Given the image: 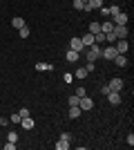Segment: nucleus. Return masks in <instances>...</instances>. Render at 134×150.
<instances>
[{"mask_svg":"<svg viewBox=\"0 0 134 150\" xmlns=\"http://www.w3.org/2000/svg\"><path fill=\"white\" fill-rule=\"evenodd\" d=\"M101 52H103V50H101V47H98V45L94 43L92 47H89V52H87V61H89V63H94L96 58H101Z\"/></svg>","mask_w":134,"mask_h":150,"instance_id":"obj_1","label":"nucleus"},{"mask_svg":"<svg viewBox=\"0 0 134 150\" xmlns=\"http://www.w3.org/2000/svg\"><path fill=\"white\" fill-rule=\"evenodd\" d=\"M112 34L116 36V40L119 38H125L130 34V29H128V25H114V29H112Z\"/></svg>","mask_w":134,"mask_h":150,"instance_id":"obj_2","label":"nucleus"},{"mask_svg":"<svg viewBox=\"0 0 134 150\" xmlns=\"http://www.w3.org/2000/svg\"><path fill=\"white\" fill-rule=\"evenodd\" d=\"M69 50H74V52H78V54H81V52L85 50V45H83V40H81V38L78 36H74L69 40Z\"/></svg>","mask_w":134,"mask_h":150,"instance_id":"obj_3","label":"nucleus"},{"mask_svg":"<svg viewBox=\"0 0 134 150\" xmlns=\"http://www.w3.org/2000/svg\"><path fill=\"white\" fill-rule=\"evenodd\" d=\"M128 18L130 16L125 11H119L116 16H112V23H114V25H128Z\"/></svg>","mask_w":134,"mask_h":150,"instance_id":"obj_4","label":"nucleus"},{"mask_svg":"<svg viewBox=\"0 0 134 150\" xmlns=\"http://www.w3.org/2000/svg\"><path fill=\"white\" fill-rule=\"evenodd\" d=\"M101 7H103V0H87L83 11H94V9H101Z\"/></svg>","mask_w":134,"mask_h":150,"instance_id":"obj_5","label":"nucleus"},{"mask_svg":"<svg viewBox=\"0 0 134 150\" xmlns=\"http://www.w3.org/2000/svg\"><path fill=\"white\" fill-rule=\"evenodd\" d=\"M116 54H119V52H116V47H114V45H109V47H105V50L101 52V56H103V58H107V61H114V56H116Z\"/></svg>","mask_w":134,"mask_h":150,"instance_id":"obj_6","label":"nucleus"},{"mask_svg":"<svg viewBox=\"0 0 134 150\" xmlns=\"http://www.w3.org/2000/svg\"><path fill=\"white\" fill-rule=\"evenodd\" d=\"M78 108H81V110H92V108H94V101L85 94V96H81V101H78Z\"/></svg>","mask_w":134,"mask_h":150,"instance_id":"obj_7","label":"nucleus"},{"mask_svg":"<svg viewBox=\"0 0 134 150\" xmlns=\"http://www.w3.org/2000/svg\"><path fill=\"white\" fill-rule=\"evenodd\" d=\"M109 92H121L123 90V79H112V81L107 83Z\"/></svg>","mask_w":134,"mask_h":150,"instance_id":"obj_8","label":"nucleus"},{"mask_svg":"<svg viewBox=\"0 0 134 150\" xmlns=\"http://www.w3.org/2000/svg\"><path fill=\"white\" fill-rule=\"evenodd\" d=\"M128 47H130V43L125 40V38H119V40H116V52H119V54H125Z\"/></svg>","mask_w":134,"mask_h":150,"instance_id":"obj_9","label":"nucleus"},{"mask_svg":"<svg viewBox=\"0 0 134 150\" xmlns=\"http://www.w3.org/2000/svg\"><path fill=\"white\" fill-rule=\"evenodd\" d=\"M105 96H107V101L112 105H119V103H121V92H107Z\"/></svg>","mask_w":134,"mask_h":150,"instance_id":"obj_10","label":"nucleus"},{"mask_svg":"<svg viewBox=\"0 0 134 150\" xmlns=\"http://www.w3.org/2000/svg\"><path fill=\"white\" fill-rule=\"evenodd\" d=\"M114 63L119 65V67H125V65H128V56H125V54H116V56H114Z\"/></svg>","mask_w":134,"mask_h":150,"instance_id":"obj_11","label":"nucleus"},{"mask_svg":"<svg viewBox=\"0 0 134 150\" xmlns=\"http://www.w3.org/2000/svg\"><path fill=\"white\" fill-rule=\"evenodd\" d=\"M20 125H22V130H32L34 128V119L32 117H25V119H20Z\"/></svg>","mask_w":134,"mask_h":150,"instance_id":"obj_12","label":"nucleus"},{"mask_svg":"<svg viewBox=\"0 0 134 150\" xmlns=\"http://www.w3.org/2000/svg\"><path fill=\"white\" fill-rule=\"evenodd\" d=\"M78 52H74V50H67V54H65V58H67V63H76L78 61Z\"/></svg>","mask_w":134,"mask_h":150,"instance_id":"obj_13","label":"nucleus"},{"mask_svg":"<svg viewBox=\"0 0 134 150\" xmlns=\"http://www.w3.org/2000/svg\"><path fill=\"white\" fill-rule=\"evenodd\" d=\"M112 29H114V23H109V20H103L101 23V31L103 34H109Z\"/></svg>","mask_w":134,"mask_h":150,"instance_id":"obj_14","label":"nucleus"},{"mask_svg":"<svg viewBox=\"0 0 134 150\" xmlns=\"http://www.w3.org/2000/svg\"><path fill=\"white\" fill-rule=\"evenodd\" d=\"M81 112H83V110H81L78 105H69V117H72V119H78Z\"/></svg>","mask_w":134,"mask_h":150,"instance_id":"obj_15","label":"nucleus"},{"mask_svg":"<svg viewBox=\"0 0 134 150\" xmlns=\"http://www.w3.org/2000/svg\"><path fill=\"white\" fill-rule=\"evenodd\" d=\"M81 40H83L85 47H92V45H94V34H87V36H83Z\"/></svg>","mask_w":134,"mask_h":150,"instance_id":"obj_16","label":"nucleus"},{"mask_svg":"<svg viewBox=\"0 0 134 150\" xmlns=\"http://www.w3.org/2000/svg\"><path fill=\"white\" fill-rule=\"evenodd\" d=\"M67 148H69V141L60 137V139H58V144H56V150H67Z\"/></svg>","mask_w":134,"mask_h":150,"instance_id":"obj_17","label":"nucleus"},{"mask_svg":"<svg viewBox=\"0 0 134 150\" xmlns=\"http://www.w3.org/2000/svg\"><path fill=\"white\" fill-rule=\"evenodd\" d=\"M11 25L16 27V29H20V27H25V18H18V16H16V18H11Z\"/></svg>","mask_w":134,"mask_h":150,"instance_id":"obj_18","label":"nucleus"},{"mask_svg":"<svg viewBox=\"0 0 134 150\" xmlns=\"http://www.w3.org/2000/svg\"><path fill=\"white\" fill-rule=\"evenodd\" d=\"M98 31H101V23H89V34H98Z\"/></svg>","mask_w":134,"mask_h":150,"instance_id":"obj_19","label":"nucleus"},{"mask_svg":"<svg viewBox=\"0 0 134 150\" xmlns=\"http://www.w3.org/2000/svg\"><path fill=\"white\" fill-rule=\"evenodd\" d=\"M36 69H38V72H43V69H54V65H51V63H36Z\"/></svg>","mask_w":134,"mask_h":150,"instance_id":"obj_20","label":"nucleus"},{"mask_svg":"<svg viewBox=\"0 0 134 150\" xmlns=\"http://www.w3.org/2000/svg\"><path fill=\"white\" fill-rule=\"evenodd\" d=\"M29 34H32V31H29V27H27V25L18 29V36H20V38H29Z\"/></svg>","mask_w":134,"mask_h":150,"instance_id":"obj_21","label":"nucleus"},{"mask_svg":"<svg viewBox=\"0 0 134 150\" xmlns=\"http://www.w3.org/2000/svg\"><path fill=\"white\" fill-rule=\"evenodd\" d=\"M94 43H96V45L105 43V34H103V31H98V34H94Z\"/></svg>","mask_w":134,"mask_h":150,"instance_id":"obj_22","label":"nucleus"},{"mask_svg":"<svg viewBox=\"0 0 134 150\" xmlns=\"http://www.w3.org/2000/svg\"><path fill=\"white\" fill-rule=\"evenodd\" d=\"M119 11H121V7H119V5H112V7H107V16H116Z\"/></svg>","mask_w":134,"mask_h":150,"instance_id":"obj_23","label":"nucleus"},{"mask_svg":"<svg viewBox=\"0 0 134 150\" xmlns=\"http://www.w3.org/2000/svg\"><path fill=\"white\" fill-rule=\"evenodd\" d=\"M7 141H11V144H16V141H18V132H16V130H11L9 134H7Z\"/></svg>","mask_w":134,"mask_h":150,"instance_id":"obj_24","label":"nucleus"},{"mask_svg":"<svg viewBox=\"0 0 134 150\" xmlns=\"http://www.w3.org/2000/svg\"><path fill=\"white\" fill-rule=\"evenodd\" d=\"M83 7H85L83 0H74V9H76V11H83Z\"/></svg>","mask_w":134,"mask_h":150,"instance_id":"obj_25","label":"nucleus"},{"mask_svg":"<svg viewBox=\"0 0 134 150\" xmlns=\"http://www.w3.org/2000/svg\"><path fill=\"white\" fill-rule=\"evenodd\" d=\"M85 76H87V69H85V67L76 69V79H85Z\"/></svg>","mask_w":134,"mask_h":150,"instance_id":"obj_26","label":"nucleus"},{"mask_svg":"<svg viewBox=\"0 0 134 150\" xmlns=\"http://www.w3.org/2000/svg\"><path fill=\"white\" fill-rule=\"evenodd\" d=\"M87 94V88H76V96L81 99V96H85Z\"/></svg>","mask_w":134,"mask_h":150,"instance_id":"obj_27","label":"nucleus"},{"mask_svg":"<svg viewBox=\"0 0 134 150\" xmlns=\"http://www.w3.org/2000/svg\"><path fill=\"white\" fill-rule=\"evenodd\" d=\"M78 101H81V99H78L76 94H72V96H69V105H78Z\"/></svg>","mask_w":134,"mask_h":150,"instance_id":"obj_28","label":"nucleus"},{"mask_svg":"<svg viewBox=\"0 0 134 150\" xmlns=\"http://www.w3.org/2000/svg\"><path fill=\"white\" fill-rule=\"evenodd\" d=\"M9 121H11V123H20V114H11Z\"/></svg>","mask_w":134,"mask_h":150,"instance_id":"obj_29","label":"nucleus"},{"mask_svg":"<svg viewBox=\"0 0 134 150\" xmlns=\"http://www.w3.org/2000/svg\"><path fill=\"white\" fill-rule=\"evenodd\" d=\"M18 114H20V119H25V117H29V110H27V108H22Z\"/></svg>","mask_w":134,"mask_h":150,"instance_id":"obj_30","label":"nucleus"},{"mask_svg":"<svg viewBox=\"0 0 134 150\" xmlns=\"http://www.w3.org/2000/svg\"><path fill=\"white\" fill-rule=\"evenodd\" d=\"M5 150H16V144H11V141H7V144H5Z\"/></svg>","mask_w":134,"mask_h":150,"instance_id":"obj_31","label":"nucleus"},{"mask_svg":"<svg viewBox=\"0 0 134 150\" xmlns=\"http://www.w3.org/2000/svg\"><path fill=\"white\" fill-rule=\"evenodd\" d=\"M85 69H87V74H89V72H94V63H89V61H87V65H85Z\"/></svg>","mask_w":134,"mask_h":150,"instance_id":"obj_32","label":"nucleus"},{"mask_svg":"<svg viewBox=\"0 0 134 150\" xmlns=\"http://www.w3.org/2000/svg\"><path fill=\"white\" fill-rule=\"evenodd\" d=\"M72 79H74V76H72V74H69V72H67V74H65V76H63V81H65V83H72Z\"/></svg>","mask_w":134,"mask_h":150,"instance_id":"obj_33","label":"nucleus"},{"mask_svg":"<svg viewBox=\"0 0 134 150\" xmlns=\"http://www.w3.org/2000/svg\"><path fill=\"white\" fill-rule=\"evenodd\" d=\"M128 144H130V146H134V134H132V132L128 134Z\"/></svg>","mask_w":134,"mask_h":150,"instance_id":"obj_34","label":"nucleus"},{"mask_svg":"<svg viewBox=\"0 0 134 150\" xmlns=\"http://www.w3.org/2000/svg\"><path fill=\"white\" fill-rule=\"evenodd\" d=\"M7 123H9V119H5V117H0V125H2V128H5Z\"/></svg>","mask_w":134,"mask_h":150,"instance_id":"obj_35","label":"nucleus"},{"mask_svg":"<svg viewBox=\"0 0 134 150\" xmlns=\"http://www.w3.org/2000/svg\"><path fill=\"white\" fill-rule=\"evenodd\" d=\"M83 2H87V0H83Z\"/></svg>","mask_w":134,"mask_h":150,"instance_id":"obj_36","label":"nucleus"}]
</instances>
